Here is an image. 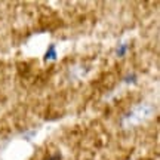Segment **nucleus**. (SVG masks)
<instances>
[{"instance_id": "nucleus-4", "label": "nucleus", "mask_w": 160, "mask_h": 160, "mask_svg": "<svg viewBox=\"0 0 160 160\" xmlns=\"http://www.w3.org/2000/svg\"><path fill=\"white\" fill-rule=\"evenodd\" d=\"M57 159H58V157L55 156V157H52V159H49V160H57Z\"/></svg>"}, {"instance_id": "nucleus-2", "label": "nucleus", "mask_w": 160, "mask_h": 160, "mask_svg": "<svg viewBox=\"0 0 160 160\" xmlns=\"http://www.w3.org/2000/svg\"><path fill=\"white\" fill-rule=\"evenodd\" d=\"M129 49V43H120L117 46V49H116V53H117V57H125V53L128 52Z\"/></svg>"}, {"instance_id": "nucleus-3", "label": "nucleus", "mask_w": 160, "mask_h": 160, "mask_svg": "<svg viewBox=\"0 0 160 160\" xmlns=\"http://www.w3.org/2000/svg\"><path fill=\"white\" fill-rule=\"evenodd\" d=\"M126 82H128V83H129V82H131V83H137V76L132 74L131 77L128 76V77H126Z\"/></svg>"}, {"instance_id": "nucleus-1", "label": "nucleus", "mask_w": 160, "mask_h": 160, "mask_svg": "<svg viewBox=\"0 0 160 160\" xmlns=\"http://www.w3.org/2000/svg\"><path fill=\"white\" fill-rule=\"evenodd\" d=\"M58 58L57 49H55V45H51L49 49L45 52V61H55Z\"/></svg>"}]
</instances>
